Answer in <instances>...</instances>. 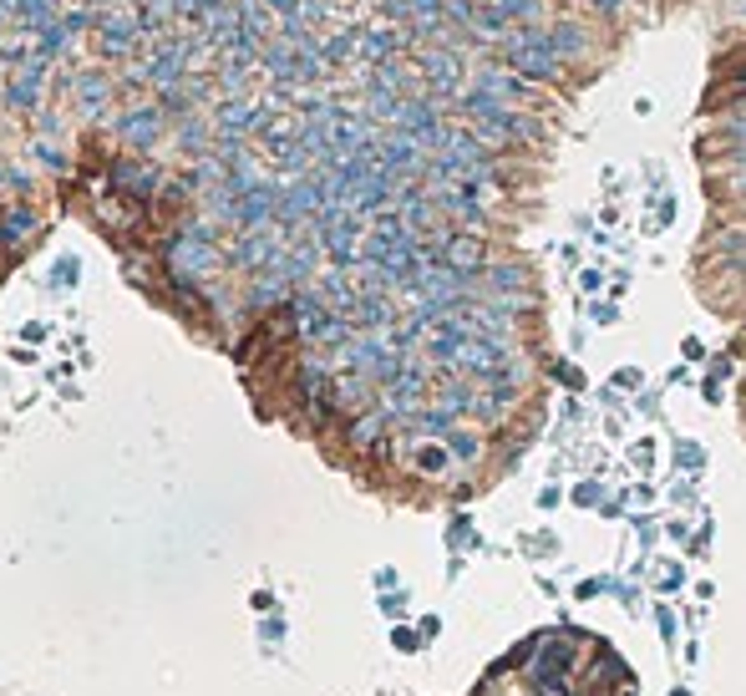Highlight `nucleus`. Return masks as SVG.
<instances>
[{
  "label": "nucleus",
  "instance_id": "obj_1",
  "mask_svg": "<svg viewBox=\"0 0 746 696\" xmlns=\"http://www.w3.org/2000/svg\"><path fill=\"white\" fill-rule=\"evenodd\" d=\"M503 61H508V72L528 76V82H543V87H554L558 76H564V61H558L549 31H533V26H518L503 41Z\"/></svg>",
  "mask_w": 746,
  "mask_h": 696
},
{
  "label": "nucleus",
  "instance_id": "obj_2",
  "mask_svg": "<svg viewBox=\"0 0 746 696\" xmlns=\"http://www.w3.org/2000/svg\"><path fill=\"white\" fill-rule=\"evenodd\" d=\"M279 199H285V193H279L275 183H254V189H244L234 199V219L244 224V229H264V219L279 214Z\"/></svg>",
  "mask_w": 746,
  "mask_h": 696
},
{
  "label": "nucleus",
  "instance_id": "obj_3",
  "mask_svg": "<svg viewBox=\"0 0 746 696\" xmlns=\"http://www.w3.org/2000/svg\"><path fill=\"white\" fill-rule=\"evenodd\" d=\"M422 72H426V87L437 92V97H462V61L453 51H426L422 57Z\"/></svg>",
  "mask_w": 746,
  "mask_h": 696
},
{
  "label": "nucleus",
  "instance_id": "obj_4",
  "mask_svg": "<svg viewBox=\"0 0 746 696\" xmlns=\"http://www.w3.org/2000/svg\"><path fill=\"white\" fill-rule=\"evenodd\" d=\"M279 235L275 229H249L244 239L234 244V265H244V269H269L279 260Z\"/></svg>",
  "mask_w": 746,
  "mask_h": 696
},
{
  "label": "nucleus",
  "instance_id": "obj_5",
  "mask_svg": "<svg viewBox=\"0 0 746 696\" xmlns=\"http://www.w3.org/2000/svg\"><path fill=\"white\" fill-rule=\"evenodd\" d=\"M411 468L422 478H442L447 468H453V447H447V437H422V443L411 447Z\"/></svg>",
  "mask_w": 746,
  "mask_h": 696
},
{
  "label": "nucleus",
  "instance_id": "obj_6",
  "mask_svg": "<svg viewBox=\"0 0 746 696\" xmlns=\"http://www.w3.org/2000/svg\"><path fill=\"white\" fill-rule=\"evenodd\" d=\"M549 41H554L558 61L569 67V61H585V51H589V31L579 26V21H558V26L549 31Z\"/></svg>",
  "mask_w": 746,
  "mask_h": 696
},
{
  "label": "nucleus",
  "instance_id": "obj_7",
  "mask_svg": "<svg viewBox=\"0 0 746 696\" xmlns=\"http://www.w3.org/2000/svg\"><path fill=\"white\" fill-rule=\"evenodd\" d=\"M173 265L178 269H193V275H198V269H208V239L204 235H183L173 244Z\"/></svg>",
  "mask_w": 746,
  "mask_h": 696
},
{
  "label": "nucleus",
  "instance_id": "obj_8",
  "mask_svg": "<svg viewBox=\"0 0 746 696\" xmlns=\"http://www.w3.org/2000/svg\"><path fill=\"white\" fill-rule=\"evenodd\" d=\"M396 51H401V36H396V31H371V36H361V57L376 61V67H392Z\"/></svg>",
  "mask_w": 746,
  "mask_h": 696
},
{
  "label": "nucleus",
  "instance_id": "obj_9",
  "mask_svg": "<svg viewBox=\"0 0 746 696\" xmlns=\"http://www.w3.org/2000/svg\"><path fill=\"white\" fill-rule=\"evenodd\" d=\"M183 67H189V46H163L158 57L147 61V76H153V82H173Z\"/></svg>",
  "mask_w": 746,
  "mask_h": 696
},
{
  "label": "nucleus",
  "instance_id": "obj_10",
  "mask_svg": "<svg viewBox=\"0 0 746 696\" xmlns=\"http://www.w3.org/2000/svg\"><path fill=\"white\" fill-rule=\"evenodd\" d=\"M260 112L254 107H244V103H224L219 107V133H244V128H260Z\"/></svg>",
  "mask_w": 746,
  "mask_h": 696
},
{
  "label": "nucleus",
  "instance_id": "obj_11",
  "mask_svg": "<svg viewBox=\"0 0 746 696\" xmlns=\"http://www.w3.org/2000/svg\"><path fill=\"white\" fill-rule=\"evenodd\" d=\"M386 417H392V412H361V417H356V428H351V443L356 447L381 443V432H386Z\"/></svg>",
  "mask_w": 746,
  "mask_h": 696
},
{
  "label": "nucleus",
  "instance_id": "obj_12",
  "mask_svg": "<svg viewBox=\"0 0 746 696\" xmlns=\"http://www.w3.org/2000/svg\"><path fill=\"white\" fill-rule=\"evenodd\" d=\"M158 128H163L158 112H132V118L122 122V133H128V143H153V137H158Z\"/></svg>",
  "mask_w": 746,
  "mask_h": 696
},
{
  "label": "nucleus",
  "instance_id": "obj_13",
  "mask_svg": "<svg viewBox=\"0 0 746 696\" xmlns=\"http://www.w3.org/2000/svg\"><path fill=\"white\" fill-rule=\"evenodd\" d=\"M447 447H453L457 463H478V458H483V443H478V432H468V428L447 432Z\"/></svg>",
  "mask_w": 746,
  "mask_h": 696
},
{
  "label": "nucleus",
  "instance_id": "obj_14",
  "mask_svg": "<svg viewBox=\"0 0 746 696\" xmlns=\"http://www.w3.org/2000/svg\"><path fill=\"white\" fill-rule=\"evenodd\" d=\"M15 15L26 21V26H51V0H15Z\"/></svg>",
  "mask_w": 746,
  "mask_h": 696
},
{
  "label": "nucleus",
  "instance_id": "obj_15",
  "mask_svg": "<svg viewBox=\"0 0 746 696\" xmlns=\"http://www.w3.org/2000/svg\"><path fill=\"white\" fill-rule=\"evenodd\" d=\"M36 87H41V76H36V72H15V82H11V103H15V107H31V103H36Z\"/></svg>",
  "mask_w": 746,
  "mask_h": 696
},
{
  "label": "nucleus",
  "instance_id": "obj_16",
  "mask_svg": "<svg viewBox=\"0 0 746 696\" xmlns=\"http://www.w3.org/2000/svg\"><path fill=\"white\" fill-rule=\"evenodd\" d=\"M118 183H128V189L147 193V189H158V173H147V168H118Z\"/></svg>",
  "mask_w": 746,
  "mask_h": 696
}]
</instances>
